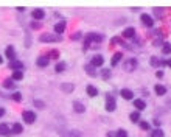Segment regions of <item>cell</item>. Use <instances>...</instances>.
<instances>
[{"instance_id": "1", "label": "cell", "mask_w": 171, "mask_h": 137, "mask_svg": "<svg viewBox=\"0 0 171 137\" xmlns=\"http://www.w3.org/2000/svg\"><path fill=\"white\" fill-rule=\"evenodd\" d=\"M39 41H41V42H61V41H62V38H61V36H58V34L44 33V34H41Z\"/></svg>"}, {"instance_id": "2", "label": "cell", "mask_w": 171, "mask_h": 137, "mask_svg": "<svg viewBox=\"0 0 171 137\" xmlns=\"http://www.w3.org/2000/svg\"><path fill=\"white\" fill-rule=\"evenodd\" d=\"M137 66H138V61H137L135 58H129V59H126L123 69H124L126 72H134V70L137 69Z\"/></svg>"}, {"instance_id": "3", "label": "cell", "mask_w": 171, "mask_h": 137, "mask_svg": "<svg viewBox=\"0 0 171 137\" xmlns=\"http://www.w3.org/2000/svg\"><path fill=\"white\" fill-rule=\"evenodd\" d=\"M115 107H117V103H115L114 97L107 94V97H106V111L107 112H112V111H115Z\"/></svg>"}, {"instance_id": "4", "label": "cell", "mask_w": 171, "mask_h": 137, "mask_svg": "<svg viewBox=\"0 0 171 137\" xmlns=\"http://www.w3.org/2000/svg\"><path fill=\"white\" fill-rule=\"evenodd\" d=\"M22 117H24L25 123H28V125L34 123V120H36V114H34L33 111H25V112L22 114Z\"/></svg>"}, {"instance_id": "5", "label": "cell", "mask_w": 171, "mask_h": 137, "mask_svg": "<svg viewBox=\"0 0 171 137\" xmlns=\"http://www.w3.org/2000/svg\"><path fill=\"white\" fill-rule=\"evenodd\" d=\"M87 39L90 41V44H92V42H95V44H100V42L104 39V36H103V34H98V33H89Z\"/></svg>"}, {"instance_id": "6", "label": "cell", "mask_w": 171, "mask_h": 137, "mask_svg": "<svg viewBox=\"0 0 171 137\" xmlns=\"http://www.w3.org/2000/svg\"><path fill=\"white\" fill-rule=\"evenodd\" d=\"M142 24L145 25V27H152L154 25V21H152V17L149 16V14H142Z\"/></svg>"}, {"instance_id": "7", "label": "cell", "mask_w": 171, "mask_h": 137, "mask_svg": "<svg viewBox=\"0 0 171 137\" xmlns=\"http://www.w3.org/2000/svg\"><path fill=\"white\" fill-rule=\"evenodd\" d=\"M103 62H104V58H103L101 55H95V56L92 58L90 66H93V67H100V66H103Z\"/></svg>"}, {"instance_id": "8", "label": "cell", "mask_w": 171, "mask_h": 137, "mask_svg": "<svg viewBox=\"0 0 171 137\" xmlns=\"http://www.w3.org/2000/svg\"><path fill=\"white\" fill-rule=\"evenodd\" d=\"M48 62H50V58H48V56H39L38 61H36V64H38L39 67H47Z\"/></svg>"}, {"instance_id": "9", "label": "cell", "mask_w": 171, "mask_h": 137, "mask_svg": "<svg viewBox=\"0 0 171 137\" xmlns=\"http://www.w3.org/2000/svg\"><path fill=\"white\" fill-rule=\"evenodd\" d=\"M120 95H121L124 100H132V98H134V92H132L131 89H121Z\"/></svg>"}, {"instance_id": "10", "label": "cell", "mask_w": 171, "mask_h": 137, "mask_svg": "<svg viewBox=\"0 0 171 137\" xmlns=\"http://www.w3.org/2000/svg\"><path fill=\"white\" fill-rule=\"evenodd\" d=\"M10 67H11L13 70H22V69H24V62H20V61H17V59H13V61L10 62Z\"/></svg>"}, {"instance_id": "11", "label": "cell", "mask_w": 171, "mask_h": 137, "mask_svg": "<svg viewBox=\"0 0 171 137\" xmlns=\"http://www.w3.org/2000/svg\"><path fill=\"white\" fill-rule=\"evenodd\" d=\"M31 16H33L34 21H41V19H44L45 13H44V10H34V11L31 13Z\"/></svg>"}, {"instance_id": "12", "label": "cell", "mask_w": 171, "mask_h": 137, "mask_svg": "<svg viewBox=\"0 0 171 137\" xmlns=\"http://www.w3.org/2000/svg\"><path fill=\"white\" fill-rule=\"evenodd\" d=\"M11 134V129L8 128L7 123H0V135H10Z\"/></svg>"}, {"instance_id": "13", "label": "cell", "mask_w": 171, "mask_h": 137, "mask_svg": "<svg viewBox=\"0 0 171 137\" xmlns=\"http://www.w3.org/2000/svg\"><path fill=\"white\" fill-rule=\"evenodd\" d=\"M65 31V22H59L55 25V33H58V36H61V33Z\"/></svg>"}, {"instance_id": "14", "label": "cell", "mask_w": 171, "mask_h": 137, "mask_svg": "<svg viewBox=\"0 0 171 137\" xmlns=\"http://www.w3.org/2000/svg\"><path fill=\"white\" fill-rule=\"evenodd\" d=\"M134 106L137 107V112H140V111H143V109L146 107V103L138 98V100H134Z\"/></svg>"}, {"instance_id": "15", "label": "cell", "mask_w": 171, "mask_h": 137, "mask_svg": "<svg viewBox=\"0 0 171 137\" xmlns=\"http://www.w3.org/2000/svg\"><path fill=\"white\" fill-rule=\"evenodd\" d=\"M134 36H135V30H134L132 27H129V28H126V30L123 31V38L131 39V38H134Z\"/></svg>"}, {"instance_id": "16", "label": "cell", "mask_w": 171, "mask_h": 137, "mask_svg": "<svg viewBox=\"0 0 171 137\" xmlns=\"http://www.w3.org/2000/svg\"><path fill=\"white\" fill-rule=\"evenodd\" d=\"M5 55H7V58H10V59L13 61V59H14V56H16V50H14V47H13V45L7 47V52H5Z\"/></svg>"}, {"instance_id": "17", "label": "cell", "mask_w": 171, "mask_h": 137, "mask_svg": "<svg viewBox=\"0 0 171 137\" xmlns=\"http://www.w3.org/2000/svg\"><path fill=\"white\" fill-rule=\"evenodd\" d=\"M121 58H123V55H121L120 52L114 53V56H112V59H110V64H112V66L115 67V66H117V64L120 62V59H121Z\"/></svg>"}, {"instance_id": "18", "label": "cell", "mask_w": 171, "mask_h": 137, "mask_svg": "<svg viewBox=\"0 0 171 137\" xmlns=\"http://www.w3.org/2000/svg\"><path fill=\"white\" fill-rule=\"evenodd\" d=\"M86 92H87L89 97H97V95H98V89H97L95 86H87V87H86Z\"/></svg>"}, {"instance_id": "19", "label": "cell", "mask_w": 171, "mask_h": 137, "mask_svg": "<svg viewBox=\"0 0 171 137\" xmlns=\"http://www.w3.org/2000/svg\"><path fill=\"white\" fill-rule=\"evenodd\" d=\"M154 90H155L157 95H165V94H166V87L162 86V84H155V86H154Z\"/></svg>"}, {"instance_id": "20", "label": "cell", "mask_w": 171, "mask_h": 137, "mask_svg": "<svg viewBox=\"0 0 171 137\" xmlns=\"http://www.w3.org/2000/svg\"><path fill=\"white\" fill-rule=\"evenodd\" d=\"M73 109H75V112H79V114H83V112L86 111L84 104L79 103V101H75V103H73Z\"/></svg>"}, {"instance_id": "21", "label": "cell", "mask_w": 171, "mask_h": 137, "mask_svg": "<svg viewBox=\"0 0 171 137\" xmlns=\"http://www.w3.org/2000/svg\"><path fill=\"white\" fill-rule=\"evenodd\" d=\"M22 78H24V72H22V70H14V72H13V81H14V80H16V81H20Z\"/></svg>"}, {"instance_id": "22", "label": "cell", "mask_w": 171, "mask_h": 137, "mask_svg": "<svg viewBox=\"0 0 171 137\" xmlns=\"http://www.w3.org/2000/svg\"><path fill=\"white\" fill-rule=\"evenodd\" d=\"M14 81H13V78H7L5 81H3V87H7V89H14Z\"/></svg>"}, {"instance_id": "23", "label": "cell", "mask_w": 171, "mask_h": 137, "mask_svg": "<svg viewBox=\"0 0 171 137\" xmlns=\"http://www.w3.org/2000/svg\"><path fill=\"white\" fill-rule=\"evenodd\" d=\"M22 131H24V128H22L20 123H14L13 128H11V132H14V134H20Z\"/></svg>"}, {"instance_id": "24", "label": "cell", "mask_w": 171, "mask_h": 137, "mask_svg": "<svg viewBox=\"0 0 171 137\" xmlns=\"http://www.w3.org/2000/svg\"><path fill=\"white\" fill-rule=\"evenodd\" d=\"M64 137H81V132L79 131H67L62 134Z\"/></svg>"}, {"instance_id": "25", "label": "cell", "mask_w": 171, "mask_h": 137, "mask_svg": "<svg viewBox=\"0 0 171 137\" xmlns=\"http://www.w3.org/2000/svg\"><path fill=\"white\" fill-rule=\"evenodd\" d=\"M129 118H131V121H134V123H138L140 121V112H132L131 115H129Z\"/></svg>"}, {"instance_id": "26", "label": "cell", "mask_w": 171, "mask_h": 137, "mask_svg": "<svg viewBox=\"0 0 171 137\" xmlns=\"http://www.w3.org/2000/svg\"><path fill=\"white\" fill-rule=\"evenodd\" d=\"M110 44H112V45H114V44H120L121 47H126V44H124L123 39H120V38H112V39H110Z\"/></svg>"}, {"instance_id": "27", "label": "cell", "mask_w": 171, "mask_h": 137, "mask_svg": "<svg viewBox=\"0 0 171 137\" xmlns=\"http://www.w3.org/2000/svg\"><path fill=\"white\" fill-rule=\"evenodd\" d=\"M55 70H56L58 73L64 72V70H65V62H58V64H56V67H55Z\"/></svg>"}, {"instance_id": "28", "label": "cell", "mask_w": 171, "mask_h": 137, "mask_svg": "<svg viewBox=\"0 0 171 137\" xmlns=\"http://www.w3.org/2000/svg\"><path fill=\"white\" fill-rule=\"evenodd\" d=\"M84 69H86V72H87V73H89L90 76H95V75H97V72L93 70V69H95L93 66H89V64H87V66H86Z\"/></svg>"}, {"instance_id": "29", "label": "cell", "mask_w": 171, "mask_h": 137, "mask_svg": "<svg viewBox=\"0 0 171 137\" xmlns=\"http://www.w3.org/2000/svg\"><path fill=\"white\" fill-rule=\"evenodd\" d=\"M151 137H163V131L162 129H154V131H151Z\"/></svg>"}, {"instance_id": "30", "label": "cell", "mask_w": 171, "mask_h": 137, "mask_svg": "<svg viewBox=\"0 0 171 137\" xmlns=\"http://www.w3.org/2000/svg\"><path fill=\"white\" fill-rule=\"evenodd\" d=\"M151 66H154V67H157V66H162V61H160L159 58L152 56V58H151Z\"/></svg>"}, {"instance_id": "31", "label": "cell", "mask_w": 171, "mask_h": 137, "mask_svg": "<svg viewBox=\"0 0 171 137\" xmlns=\"http://www.w3.org/2000/svg\"><path fill=\"white\" fill-rule=\"evenodd\" d=\"M162 50H163V53H165V55H169V53H171V44L165 42V44H163V48H162Z\"/></svg>"}, {"instance_id": "32", "label": "cell", "mask_w": 171, "mask_h": 137, "mask_svg": "<svg viewBox=\"0 0 171 137\" xmlns=\"http://www.w3.org/2000/svg\"><path fill=\"white\" fill-rule=\"evenodd\" d=\"M101 76H103L104 80H109V76H110V70H109V69H103V70H101Z\"/></svg>"}, {"instance_id": "33", "label": "cell", "mask_w": 171, "mask_h": 137, "mask_svg": "<svg viewBox=\"0 0 171 137\" xmlns=\"http://www.w3.org/2000/svg\"><path fill=\"white\" fill-rule=\"evenodd\" d=\"M11 98H13L14 101H20V100H22V94H20V92H14V94L11 95Z\"/></svg>"}, {"instance_id": "34", "label": "cell", "mask_w": 171, "mask_h": 137, "mask_svg": "<svg viewBox=\"0 0 171 137\" xmlns=\"http://www.w3.org/2000/svg\"><path fill=\"white\" fill-rule=\"evenodd\" d=\"M138 125H140V128H142V129H145V131H148V129L151 128V126H149V123H148V121H143V120H142V121H138Z\"/></svg>"}, {"instance_id": "35", "label": "cell", "mask_w": 171, "mask_h": 137, "mask_svg": "<svg viewBox=\"0 0 171 137\" xmlns=\"http://www.w3.org/2000/svg\"><path fill=\"white\" fill-rule=\"evenodd\" d=\"M72 89H73L72 84H62V90H65V92H72Z\"/></svg>"}, {"instance_id": "36", "label": "cell", "mask_w": 171, "mask_h": 137, "mask_svg": "<svg viewBox=\"0 0 171 137\" xmlns=\"http://www.w3.org/2000/svg\"><path fill=\"white\" fill-rule=\"evenodd\" d=\"M117 137H128V132L124 129H120V131H117Z\"/></svg>"}, {"instance_id": "37", "label": "cell", "mask_w": 171, "mask_h": 137, "mask_svg": "<svg viewBox=\"0 0 171 137\" xmlns=\"http://www.w3.org/2000/svg\"><path fill=\"white\" fill-rule=\"evenodd\" d=\"M48 56H50V58H53V59H56V58L59 56V53H58L56 50H52V52L48 53Z\"/></svg>"}, {"instance_id": "38", "label": "cell", "mask_w": 171, "mask_h": 137, "mask_svg": "<svg viewBox=\"0 0 171 137\" xmlns=\"http://www.w3.org/2000/svg\"><path fill=\"white\" fill-rule=\"evenodd\" d=\"M34 106H38V107H41V109H42V107H44L45 104H44V101H39V100H34Z\"/></svg>"}, {"instance_id": "39", "label": "cell", "mask_w": 171, "mask_h": 137, "mask_svg": "<svg viewBox=\"0 0 171 137\" xmlns=\"http://www.w3.org/2000/svg\"><path fill=\"white\" fill-rule=\"evenodd\" d=\"M81 38V33H76V34H72V39L75 41V39H79Z\"/></svg>"}, {"instance_id": "40", "label": "cell", "mask_w": 171, "mask_h": 137, "mask_svg": "<svg viewBox=\"0 0 171 137\" xmlns=\"http://www.w3.org/2000/svg\"><path fill=\"white\" fill-rule=\"evenodd\" d=\"M155 76H157V78H162V76H163V72H162V70H159V72L155 73Z\"/></svg>"}, {"instance_id": "41", "label": "cell", "mask_w": 171, "mask_h": 137, "mask_svg": "<svg viewBox=\"0 0 171 137\" xmlns=\"http://www.w3.org/2000/svg\"><path fill=\"white\" fill-rule=\"evenodd\" d=\"M3 115H5V109H3V107H0V118H2Z\"/></svg>"}, {"instance_id": "42", "label": "cell", "mask_w": 171, "mask_h": 137, "mask_svg": "<svg viewBox=\"0 0 171 137\" xmlns=\"http://www.w3.org/2000/svg\"><path fill=\"white\" fill-rule=\"evenodd\" d=\"M160 123H162V121H160V120H157V118H155V120H154V125H155V126H160Z\"/></svg>"}, {"instance_id": "43", "label": "cell", "mask_w": 171, "mask_h": 137, "mask_svg": "<svg viewBox=\"0 0 171 137\" xmlns=\"http://www.w3.org/2000/svg\"><path fill=\"white\" fill-rule=\"evenodd\" d=\"M33 28H41V24H36V22H34V24H33Z\"/></svg>"}, {"instance_id": "44", "label": "cell", "mask_w": 171, "mask_h": 137, "mask_svg": "<svg viewBox=\"0 0 171 137\" xmlns=\"http://www.w3.org/2000/svg\"><path fill=\"white\" fill-rule=\"evenodd\" d=\"M166 66H169V67H171V59H169V61H166Z\"/></svg>"}, {"instance_id": "45", "label": "cell", "mask_w": 171, "mask_h": 137, "mask_svg": "<svg viewBox=\"0 0 171 137\" xmlns=\"http://www.w3.org/2000/svg\"><path fill=\"white\" fill-rule=\"evenodd\" d=\"M2 62H3V58H2V56H0V64H2Z\"/></svg>"}]
</instances>
